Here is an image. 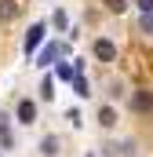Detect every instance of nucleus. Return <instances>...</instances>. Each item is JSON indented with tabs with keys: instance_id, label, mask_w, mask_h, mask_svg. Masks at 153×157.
<instances>
[{
	"instance_id": "obj_14",
	"label": "nucleus",
	"mask_w": 153,
	"mask_h": 157,
	"mask_svg": "<svg viewBox=\"0 0 153 157\" xmlns=\"http://www.w3.org/2000/svg\"><path fill=\"white\" fill-rule=\"evenodd\" d=\"M139 29H142V33H153V15H142V18H139Z\"/></svg>"
},
{
	"instance_id": "obj_6",
	"label": "nucleus",
	"mask_w": 153,
	"mask_h": 157,
	"mask_svg": "<svg viewBox=\"0 0 153 157\" xmlns=\"http://www.w3.org/2000/svg\"><path fill=\"white\" fill-rule=\"evenodd\" d=\"M15 15H18V4L15 0H0V22H11Z\"/></svg>"
},
{
	"instance_id": "obj_9",
	"label": "nucleus",
	"mask_w": 153,
	"mask_h": 157,
	"mask_svg": "<svg viewBox=\"0 0 153 157\" xmlns=\"http://www.w3.org/2000/svg\"><path fill=\"white\" fill-rule=\"evenodd\" d=\"M99 121H102V128H113L117 124V110L113 106H99Z\"/></svg>"
},
{
	"instance_id": "obj_5",
	"label": "nucleus",
	"mask_w": 153,
	"mask_h": 157,
	"mask_svg": "<svg viewBox=\"0 0 153 157\" xmlns=\"http://www.w3.org/2000/svg\"><path fill=\"white\" fill-rule=\"evenodd\" d=\"M37 121V102L33 99H22L18 102V124H33Z\"/></svg>"
},
{
	"instance_id": "obj_12",
	"label": "nucleus",
	"mask_w": 153,
	"mask_h": 157,
	"mask_svg": "<svg viewBox=\"0 0 153 157\" xmlns=\"http://www.w3.org/2000/svg\"><path fill=\"white\" fill-rule=\"evenodd\" d=\"M102 4H106V7H110V11H113V15H120V11H124V7H128V0H102Z\"/></svg>"
},
{
	"instance_id": "obj_13",
	"label": "nucleus",
	"mask_w": 153,
	"mask_h": 157,
	"mask_svg": "<svg viewBox=\"0 0 153 157\" xmlns=\"http://www.w3.org/2000/svg\"><path fill=\"white\" fill-rule=\"evenodd\" d=\"M51 88H55V84H51V77H44V80H40V91H44V99H55V91H51Z\"/></svg>"
},
{
	"instance_id": "obj_11",
	"label": "nucleus",
	"mask_w": 153,
	"mask_h": 157,
	"mask_svg": "<svg viewBox=\"0 0 153 157\" xmlns=\"http://www.w3.org/2000/svg\"><path fill=\"white\" fill-rule=\"evenodd\" d=\"M51 26H55V29H69V18H66V11H55Z\"/></svg>"
},
{
	"instance_id": "obj_4",
	"label": "nucleus",
	"mask_w": 153,
	"mask_h": 157,
	"mask_svg": "<svg viewBox=\"0 0 153 157\" xmlns=\"http://www.w3.org/2000/svg\"><path fill=\"white\" fill-rule=\"evenodd\" d=\"M131 110L135 113H150L153 110V91H135L131 95Z\"/></svg>"
},
{
	"instance_id": "obj_15",
	"label": "nucleus",
	"mask_w": 153,
	"mask_h": 157,
	"mask_svg": "<svg viewBox=\"0 0 153 157\" xmlns=\"http://www.w3.org/2000/svg\"><path fill=\"white\" fill-rule=\"evenodd\" d=\"M7 121H11V117H7V113L0 110V139H4V135H11V128H7Z\"/></svg>"
},
{
	"instance_id": "obj_3",
	"label": "nucleus",
	"mask_w": 153,
	"mask_h": 157,
	"mask_svg": "<svg viewBox=\"0 0 153 157\" xmlns=\"http://www.w3.org/2000/svg\"><path fill=\"white\" fill-rule=\"evenodd\" d=\"M91 51H95V59H99V62H113V59H117V44H113V40H106V37L95 40V44H91Z\"/></svg>"
},
{
	"instance_id": "obj_8",
	"label": "nucleus",
	"mask_w": 153,
	"mask_h": 157,
	"mask_svg": "<svg viewBox=\"0 0 153 157\" xmlns=\"http://www.w3.org/2000/svg\"><path fill=\"white\" fill-rule=\"evenodd\" d=\"M76 73H80L76 62H73V66H69V62H58V70H55V77H58V80H73Z\"/></svg>"
},
{
	"instance_id": "obj_2",
	"label": "nucleus",
	"mask_w": 153,
	"mask_h": 157,
	"mask_svg": "<svg viewBox=\"0 0 153 157\" xmlns=\"http://www.w3.org/2000/svg\"><path fill=\"white\" fill-rule=\"evenodd\" d=\"M44 37H47V22H33V26L26 29V55H33Z\"/></svg>"
},
{
	"instance_id": "obj_10",
	"label": "nucleus",
	"mask_w": 153,
	"mask_h": 157,
	"mask_svg": "<svg viewBox=\"0 0 153 157\" xmlns=\"http://www.w3.org/2000/svg\"><path fill=\"white\" fill-rule=\"evenodd\" d=\"M69 84H73V91H76V95H91V91H88V80H84V73H76Z\"/></svg>"
},
{
	"instance_id": "obj_1",
	"label": "nucleus",
	"mask_w": 153,
	"mask_h": 157,
	"mask_svg": "<svg viewBox=\"0 0 153 157\" xmlns=\"http://www.w3.org/2000/svg\"><path fill=\"white\" fill-rule=\"evenodd\" d=\"M66 51H69L66 44H55V40H47V44H44V51L37 55V66H40V70L55 66V59H58V55H66Z\"/></svg>"
},
{
	"instance_id": "obj_16",
	"label": "nucleus",
	"mask_w": 153,
	"mask_h": 157,
	"mask_svg": "<svg viewBox=\"0 0 153 157\" xmlns=\"http://www.w3.org/2000/svg\"><path fill=\"white\" fill-rule=\"evenodd\" d=\"M135 4H139V11H142V15H153V0H135Z\"/></svg>"
},
{
	"instance_id": "obj_7",
	"label": "nucleus",
	"mask_w": 153,
	"mask_h": 157,
	"mask_svg": "<svg viewBox=\"0 0 153 157\" xmlns=\"http://www.w3.org/2000/svg\"><path fill=\"white\" fill-rule=\"evenodd\" d=\"M40 154H44V157H55V154H58V139H55V135H44V139H40Z\"/></svg>"
}]
</instances>
